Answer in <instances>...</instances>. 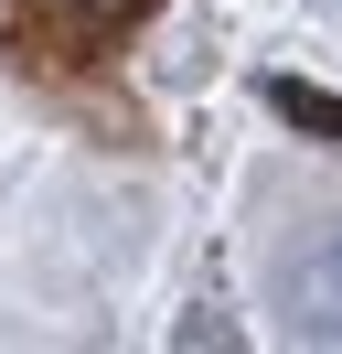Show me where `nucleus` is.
I'll list each match as a JSON object with an SVG mask.
<instances>
[{
  "mask_svg": "<svg viewBox=\"0 0 342 354\" xmlns=\"http://www.w3.org/2000/svg\"><path fill=\"white\" fill-rule=\"evenodd\" d=\"M310 301H321V311H342V225L321 236V258H310Z\"/></svg>",
  "mask_w": 342,
  "mask_h": 354,
  "instance_id": "f03ea898",
  "label": "nucleus"
},
{
  "mask_svg": "<svg viewBox=\"0 0 342 354\" xmlns=\"http://www.w3.org/2000/svg\"><path fill=\"white\" fill-rule=\"evenodd\" d=\"M268 108L289 118V129H310V140H342V97L310 86V75H268Z\"/></svg>",
  "mask_w": 342,
  "mask_h": 354,
  "instance_id": "f257e3e1",
  "label": "nucleus"
},
{
  "mask_svg": "<svg viewBox=\"0 0 342 354\" xmlns=\"http://www.w3.org/2000/svg\"><path fill=\"white\" fill-rule=\"evenodd\" d=\"M54 11H75V22H128L139 0H54Z\"/></svg>",
  "mask_w": 342,
  "mask_h": 354,
  "instance_id": "7ed1b4c3",
  "label": "nucleus"
}]
</instances>
